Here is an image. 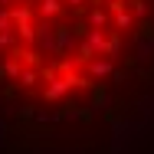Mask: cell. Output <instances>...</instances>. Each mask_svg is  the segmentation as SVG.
<instances>
[{
  "mask_svg": "<svg viewBox=\"0 0 154 154\" xmlns=\"http://www.w3.org/2000/svg\"><path fill=\"white\" fill-rule=\"evenodd\" d=\"M154 125V0H0V151L115 154Z\"/></svg>",
  "mask_w": 154,
  "mask_h": 154,
  "instance_id": "6da1fadb",
  "label": "cell"
}]
</instances>
